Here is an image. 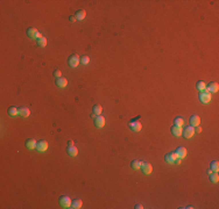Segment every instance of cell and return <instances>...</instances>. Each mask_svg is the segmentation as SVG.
<instances>
[{"mask_svg":"<svg viewBox=\"0 0 219 209\" xmlns=\"http://www.w3.org/2000/svg\"><path fill=\"white\" fill-rule=\"evenodd\" d=\"M79 63H81V57H79L78 55H76V54L71 55V56L68 58V64H69L70 67H77Z\"/></svg>","mask_w":219,"mask_h":209,"instance_id":"obj_1","label":"cell"},{"mask_svg":"<svg viewBox=\"0 0 219 209\" xmlns=\"http://www.w3.org/2000/svg\"><path fill=\"white\" fill-rule=\"evenodd\" d=\"M211 98H212V94L208 91H203V92H200L199 95H198V99L200 102H203V103H209L211 101Z\"/></svg>","mask_w":219,"mask_h":209,"instance_id":"obj_2","label":"cell"},{"mask_svg":"<svg viewBox=\"0 0 219 209\" xmlns=\"http://www.w3.org/2000/svg\"><path fill=\"white\" fill-rule=\"evenodd\" d=\"M128 128H130L132 131H134V132H139V131L141 130L142 126H141V123H140L138 120H132V121L128 122Z\"/></svg>","mask_w":219,"mask_h":209,"instance_id":"obj_3","label":"cell"},{"mask_svg":"<svg viewBox=\"0 0 219 209\" xmlns=\"http://www.w3.org/2000/svg\"><path fill=\"white\" fill-rule=\"evenodd\" d=\"M58 202H60V206L63 208H71V199L67 195H62Z\"/></svg>","mask_w":219,"mask_h":209,"instance_id":"obj_4","label":"cell"},{"mask_svg":"<svg viewBox=\"0 0 219 209\" xmlns=\"http://www.w3.org/2000/svg\"><path fill=\"white\" fill-rule=\"evenodd\" d=\"M27 35L30 39H35V40H38L39 37H41V34L38 31V29L34 28V27H30V28L27 29Z\"/></svg>","mask_w":219,"mask_h":209,"instance_id":"obj_5","label":"cell"},{"mask_svg":"<svg viewBox=\"0 0 219 209\" xmlns=\"http://www.w3.org/2000/svg\"><path fill=\"white\" fill-rule=\"evenodd\" d=\"M218 90H219V85H218V83H216V81H211V83L206 84V91L210 92L211 94L218 92Z\"/></svg>","mask_w":219,"mask_h":209,"instance_id":"obj_6","label":"cell"},{"mask_svg":"<svg viewBox=\"0 0 219 209\" xmlns=\"http://www.w3.org/2000/svg\"><path fill=\"white\" fill-rule=\"evenodd\" d=\"M195 134V130H193V127L191 126H188V127H184V129L182 130V135H183L185 138H191Z\"/></svg>","mask_w":219,"mask_h":209,"instance_id":"obj_7","label":"cell"},{"mask_svg":"<svg viewBox=\"0 0 219 209\" xmlns=\"http://www.w3.org/2000/svg\"><path fill=\"white\" fill-rule=\"evenodd\" d=\"M141 171H142V173L143 174H150L152 173V171H153V166H152V164L150 163H141V168H140Z\"/></svg>","mask_w":219,"mask_h":209,"instance_id":"obj_8","label":"cell"},{"mask_svg":"<svg viewBox=\"0 0 219 209\" xmlns=\"http://www.w3.org/2000/svg\"><path fill=\"white\" fill-rule=\"evenodd\" d=\"M93 123H95V126H96L97 128H103V127L105 126V118H104V116L97 115V116L93 118Z\"/></svg>","mask_w":219,"mask_h":209,"instance_id":"obj_9","label":"cell"},{"mask_svg":"<svg viewBox=\"0 0 219 209\" xmlns=\"http://www.w3.org/2000/svg\"><path fill=\"white\" fill-rule=\"evenodd\" d=\"M176 158H177V156L175 152H168V153H166V156H164V160H166L168 164H174Z\"/></svg>","mask_w":219,"mask_h":209,"instance_id":"obj_10","label":"cell"},{"mask_svg":"<svg viewBox=\"0 0 219 209\" xmlns=\"http://www.w3.org/2000/svg\"><path fill=\"white\" fill-rule=\"evenodd\" d=\"M189 123H190L191 127H197V126H199V123H200V117H199L198 115H196V114L191 115L190 118H189Z\"/></svg>","mask_w":219,"mask_h":209,"instance_id":"obj_11","label":"cell"},{"mask_svg":"<svg viewBox=\"0 0 219 209\" xmlns=\"http://www.w3.org/2000/svg\"><path fill=\"white\" fill-rule=\"evenodd\" d=\"M47 149H48V142L46 141H39L38 144H36V150L39 152H44L47 151Z\"/></svg>","mask_w":219,"mask_h":209,"instance_id":"obj_12","label":"cell"},{"mask_svg":"<svg viewBox=\"0 0 219 209\" xmlns=\"http://www.w3.org/2000/svg\"><path fill=\"white\" fill-rule=\"evenodd\" d=\"M55 84H56V86L60 87V89H64V87L68 85V80H67V78H64V77H60V78H56V80H55Z\"/></svg>","mask_w":219,"mask_h":209,"instance_id":"obj_13","label":"cell"},{"mask_svg":"<svg viewBox=\"0 0 219 209\" xmlns=\"http://www.w3.org/2000/svg\"><path fill=\"white\" fill-rule=\"evenodd\" d=\"M175 153H176V156L178 157V158H184V157L187 156V149L184 148V146H178L177 149H176V151H175Z\"/></svg>","mask_w":219,"mask_h":209,"instance_id":"obj_14","label":"cell"},{"mask_svg":"<svg viewBox=\"0 0 219 209\" xmlns=\"http://www.w3.org/2000/svg\"><path fill=\"white\" fill-rule=\"evenodd\" d=\"M36 144H38V142H36L34 138H28L27 141L25 142V145H26V148H27V149H29V150H33V149H35V148H36Z\"/></svg>","mask_w":219,"mask_h":209,"instance_id":"obj_15","label":"cell"},{"mask_svg":"<svg viewBox=\"0 0 219 209\" xmlns=\"http://www.w3.org/2000/svg\"><path fill=\"white\" fill-rule=\"evenodd\" d=\"M82 206H83V202L81 199H74L71 201V208H74V209H79V208H82Z\"/></svg>","mask_w":219,"mask_h":209,"instance_id":"obj_16","label":"cell"},{"mask_svg":"<svg viewBox=\"0 0 219 209\" xmlns=\"http://www.w3.org/2000/svg\"><path fill=\"white\" fill-rule=\"evenodd\" d=\"M67 151H68V154H69V156H71V157H76V156L78 154V149H77L75 145H72V146H68Z\"/></svg>","mask_w":219,"mask_h":209,"instance_id":"obj_17","label":"cell"},{"mask_svg":"<svg viewBox=\"0 0 219 209\" xmlns=\"http://www.w3.org/2000/svg\"><path fill=\"white\" fill-rule=\"evenodd\" d=\"M170 131H171V134H173L174 136L178 137V136H181V135H182V127H178V126H173V127H171V129H170Z\"/></svg>","mask_w":219,"mask_h":209,"instance_id":"obj_18","label":"cell"},{"mask_svg":"<svg viewBox=\"0 0 219 209\" xmlns=\"http://www.w3.org/2000/svg\"><path fill=\"white\" fill-rule=\"evenodd\" d=\"M19 115L21 117H28L30 115V110L28 108H26V107H20L19 108Z\"/></svg>","mask_w":219,"mask_h":209,"instance_id":"obj_19","label":"cell"},{"mask_svg":"<svg viewBox=\"0 0 219 209\" xmlns=\"http://www.w3.org/2000/svg\"><path fill=\"white\" fill-rule=\"evenodd\" d=\"M75 16H76V19H77L78 21H82L83 19H85V16H86V12H85L84 9H79V11H77V12H76Z\"/></svg>","mask_w":219,"mask_h":209,"instance_id":"obj_20","label":"cell"},{"mask_svg":"<svg viewBox=\"0 0 219 209\" xmlns=\"http://www.w3.org/2000/svg\"><path fill=\"white\" fill-rule=\"evenodd\" d=\"M196 87L199 92H203V91H206V84L203 81V80H199L196 83Z\"/></svg>","mask_w":219,"mask_h":209,"instance_id":"obj_21","label":"cell"},{"mask_svg":"<svg viewBox=\"0 0 219 209\" xmlns=\"http://www.w3.org/2000/svg\"><path fill=\"white\" fill-rule=\"evenodd\" d=\"M101 112H103V107L100 106V104H95V106L92 107V114H93L95 116L100 115Z\"/></svg>","mask_w":219,"mask_h":209,"instance_id":"obj_22","label":"cell"},{"mask_svg":"<svg viewBox=\"0 0 219 209\" xmlns=\"http://www.w3.org/2000/svg\"><path fill=\"white\" fill-rule=\"evenodd\" d=\"M7 114L12 117L16 116V115H19V108H16V107H9L8 110H7Z\"/></svg>","mask_w":219,"mask_h":209,"instance_id":"obj_23","label":"cell"},{"mask_svg":"<svg viewBox=\"0 0 219 209\" xmlns=\"http://www.w3.org/2000/svg\"><path fill=\"white\" fill-rule=\"evenodd\" d=\"M210 170L212 172H218L219 171V163L218 160H212L211 164H210Z\"/></svg>","mask_w":219,"mask_h":209,"instance_id":"obj_24","label":"cell"},{"mask_svg":"<svg viewBox=\"0 0 219 209\" xmlns=\"http://www.w3.org/2000/svg\"><path fill=\"white\" fill-rule=\"evenodd\" d=\"M141 160H138V159H134L132 163H131V167L133 170H140L141 168Z\"/></svg>","mask_w":219,"mask_h":209,"instance_id":"obj_25","label":"cell"},{"mask_svg":"<svg viewBox=\"0 0 219 209\" xmlns=\"http://www.w3.org/2000/svg\"><path fill=\"white\" fill-rule=\"evenodd\" d=\"M36 43H38V45H39V47L44 48V47L47 45V39H46V37H43V36H41V37H39L38 40H36Z\"/></svg>","mask_w":219,"mask_h":209,"instance_id":"obj_26","label":"cell"},{"mask_svg":"<svg viewBox=\"0 0 219 209\" xmlns=\"http://www.w3.org/2000/svg\"><path fill=\"white\" fill-rule=\"evenodd\" d=\"M183 124H184V120L182 118V117L177 116V117H175V118H174V126H178V127H182Z\"/></svg>","mask_w":219,"mask_h":209,"instance_id":"obj_27","label":"cell"},{"mask_svg":"<svg viewBox=\"0 0 219 209\" xmlns=\"http://www.w3.org/2000/svg\"><path fill=\"white\" fill-rule=\"evenodd\" d=\"M219 180V176H218V172H212L210 174V181L211 182H218Z\"/></svg>","mask_w":219,"mask_h":209,"instance_id":"obj_28","label":"cell"},{"mask_svg":"<svg viewBox=\"0 0 219 209\" xmlns=\"http://www.w3.org/2000/svg\"><path fill=\"white\" fill-rule=\"evenodd\" d=\"M89 62H90V58H89L87 56H82V57H81V63H82V64L86 65V64H89Z\"/></svg>","mask_w":219,"mask_h":209,"instance_id":"obj_29","label":"cell"},{"mask_svg":"<svg viewBox=\"0 0 219 209\" xmlns=\"http://www.w3.org/2000/svg\"><path fill=\"white\" fill-rule=\"evenodd\" d=\"M52 76H54L55 78H60V77H62V75H61V71H60V70H55L54 73H52Z\"/></svg>","mask_w":219,"mask_h":209,"instance_id":"obj_30","label":"cell"},{"mask_svg":"<svg viewBox=\"0 0 219 209\" xmlns=\"http://www.w3.org/2000/svg\"><path fill=\"white\" fill-rule=\"evenodd\" d=\"M193 130H195L196 134H199L200 131H202V128H200L199 126H197V127H193Z\"/></svg>","mask_w":219,"mask_h":209,"instance_id":"obj_31","label":"cell"},{"mask_svg":"<svg viewBox=\"0 0 219 209\" xmlns=\"http://www.w3.org/2000/svg\"><path fill=\"white\" fill-rule=\"evenodd\" d=\"M69 20H70L71 22H76L77 19H76V16H75V15H70V16H69Z\"/></svg>","mask_w":219,"mask_h":209,"instance_id":"obj_32","label":"cell"},{"mask_svg":"<svg viewBox=\"0 0 219 209\" xmlns=\"http://www.w3.org/2000/svg\"><path fill=\"white\" fill-rule=\"evenodd\" d=\"M179 163H181V158H178V157H177V158H176V160H175V163H174V164H177V165H178Z\"/></svg>","mask_w":219,"mask_h":209,"instance_id":"obj_33","label":"cell"},{"mask_svg":"<svg viewBox=\"0 0 219 209\" xmlns=\"http://www.w3.org/2000/svg\"><path fill=\"white\" fill-rule=\"evenodd\" d=\"M68 145H69V146H72V145H74V142H72V141H68Z\"/></svg>","mask_w":219,"mask_h":209,"instance_id":"obj_34","label":"cell"},{"mask_svg":"<svg viewBox=\"0 0 219 209\" xmlns=\"http://www.w3.org/2000/svg\"><path fill=\"white\" fill-rule=\"evenodd\" d=\"M135 208H136V209H142L143 207H142L141 204H136V206H135Z\"/></svg>","mask_w":219,"mask_h":209,"instance_id":"obj_35","label":"cell"}]
</instances>
